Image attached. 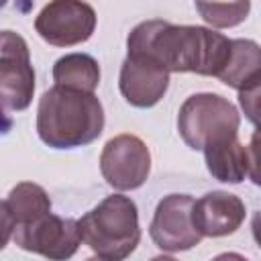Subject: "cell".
Returning a JSON list of instances; mask_svg holds the SVG:
<instances>
[{
    "label": "cell",
    "mask_w": 261,
    "mask_h": 261,
    "mask_svg": "<svg viewBox=\"0 0 261 261\" xmlns=\"http://www.w3.org/2000/svg\"><path fill=\"white\" fill-rule=\"evenodd\" d=\"M128 53L159 61L169 73L218 75L230 53V39L208 27L171 24L161 18L139 22L126 37Z\"/></svg>",
    "instance_id": "1"
},
{
    "label": "cell",
    "mask_w": 261,
    "mask_h": 261,
    "mask_svg": "<svg viewBox=\"0 0 261 261\" xmlns=\"http://www.w3.org/2000/svg\"><path fill=\"white\" fill-rule=\"evenodd\" d=\"M104 130V108L94 92L53 86L37 106V135L51 149H75L94 143Z\"/></svg>",
    "instance_id": "2"
},
{
    "label": "cell",
    "mask_w": 261,
    "mask_h": 261,
    "mask_svg": "<svg viewBox=\"0 0 261 261\" xmlns=\"http://www.w3.org/2000/svg\"><path fill=\"white\" fill-rule=\"evenodd\" d=\"M77 226L82 243L106 261L126 259L141 241L137 204L122 194L106 196L77 220Z\"/></svg>",
    "instance_id": "3"
},
{
    "label": "cell",
    "mask_w": 261,
    "mask_h": 261,
    "mask_svg": "<svg viewBox=\"0 0 261 261\" xmlns=\"http://www.w3.org/2000/svg\"><path fill=\"white\" fill-rule=\"evenodd\" d=\"M239 126L241 116L234 104L214 92L192 94L177 112L179 137L194 151H202L206 145L237 137Z\"/></svg>",
    "instance_id": "4"
},
{
    "label": "cell",
    "mask_w": 261,
    "mask_h": 261,
    "mask_svg": "<svg viewBox=\"0 0 261 261\" xmlns=\"http://www.w3.org/2000/svg\"><path fill=\"white\" fill-rule=\"evenodd\" d=\"M35 94V69L27 41L14 31H0V108L27 110Z\"/></svg>",
    "instance_id": "5"
},
{
    "label": "cell",
    "mask_w": 261,
    "mask_h": 261,
    "mask_svg": "<svg viewBox=\"0 0 261 261\" xmlns=\"http://www.w3.org/2000/svg\"><path fill=\"white\" fill-rule=\"evenodd\" d=\"M96 22V10L84 0H49L35 18V31L53 47H73L94 35Z\"/></svg>",
    "instance_id": "6"
},
{
    "label": "cell",
    "mask_w": 261,
    "mask_h": 261,
    "mask_svg": "<svg viewBox=\"0 0 261 261\" xmlns=\"http://www.w3.org/2000/svg\"><path fill=\"white\" fill-rule=\"evenodd\" d=\"M151 171V151L137 135H116L106 141L100 153V173L118 192L141 188Z\"/></svg>",
    "instance_id": "7"
},
{
    "label": "cell",
    "mask_w": 261,
    "mask_h": 261,
    "mask_svg": "<svg viewBox=\"0 0 261 261\" xmlns=\"http://www.w3.org/2000/svg\"><path fill=\"white\" fill-rule=\"evenodd\" d=\"M153 243L167 253H179L196 247L204 237L194 222V198L190 194L163 196L149 224Z\"/></svg>",
    "instance_id": "8"
},
{
    "label": "cell",
    "mask_w": 261,
    "mask_h": 261,
    "mask_svg": "<svg viewBox=\"0 0 261 261\" xmlns=\"http://www.w3.org/2000/svg\"><path fill=\"white\" fill-rule=\"evenodd\" d=\"M12 241L24 251L39 253L55 261L69 259L71 255H75L77 247L82 245L77 220L63 218L53 212L29 224H14Z\"/></svg>",
    "instance_id": "9"
},
{
    "label": "cell",
    "mask_w": 261,
    "mask_h": 261,
    "mask_svg": "<svg viewBox=\"0 0 261 261\" xmlns=\"http://www.w3.org/2000/svg\"><path fill=\"white\" fill-rule=\"evenodd\" d=\"M169 88V71L149 55L126 53L120 75L118 90L122 98L135 108L155 106Z\"/></svg>",
    "instance_id": "10"
},
{
    "label": "cell",
    "mask_w": 261,
    "mask_h": 261,
    "mask_svg": "<svg viewBox=\"0 0 261 261\" xmlns=\"http://www.w3.org/2000/svg\"><path fill=\"white\" fill-rule=\"evenodd\" d=\"M245 218V202L230 192L212 190L194 200V222L202 237L216 239L232 234L241 228Z\"/></svg>",
    "instance_id": "11"
},
{
    "label": "cell",
    "mask_w": 261,
    "mask_h": 261,
    "mask_svg": "<svg viewBox=\"0 0 261 261\" xmlns=\"http://www.w3.org/2000/svg\"><path fill=\"white\" fill-rule=\"evenodd\" d=\"M255 139L257 137H253L251 147H245L237 137L206 145L202 151H204L208 173L222 184H241L247 175L255 184H259Z\"/></svg>",
    "instance_id": "12"
},
{
    "label": "cell",
    "mask_w": 261,
    "mask_h": 261,
    "mask_svg": "<svg viewBox=\"0 0 261 261\" xmlns=\"http://www.w3.org/2000/svg\"><path fill=\"white\" fill-rule=\"evenodd\" d=\"M222 84L234 88L237 92L259 86L261 82V51L251 39H230V53L216 75Z\"/></svg>",
    "instance_id": "13"
},
{
    "label": "cell",
    "mask_w": 261,
    "mask_h": 261,
    "mask_svg": "<svg viewBox=\"0 0 261 261\" xmlns=\"http://www.w3.org/2000/svg\"><path fill=\"white\" fill-rule=\"evenodd\" d=\"M53 82L55 86L71 90L96 92L100 84V65L88 53H67L55 61Z\"/></svg>",
    "instance_id": "14"
},
{
    "label": "cell",
    "mask_w": 261,
    "mask_h": 261,
    "mask_svg": "<svg viewBox=\"0 0 261 261\" xmlns=\"http://www.w3.org/2000/svg\"><path fill=\"white\" fill-rule=\"evenodd\" d=\"M6 204H8L16 224H29V222L51 212L49 194L45 192V188H41L39 184H33V181L16 184L10 190Z\"/></svg>",
    "instance_id": "15"
},
{
    "label": "cell",
    "mask_w": 261,
    "mask_h": 261,
    "mask_svg": "<svg viewBox=\"0 0 261 261\" xmlns=\"http://www.w3.org/2000/svg\"><path fill=\"white\" fill-rule=\"evenodd\" d=\"M198 14L212 29H232L247 20L251 0H194Z\"/></svg>",
    "instance_id": "16"
},
{
    "label": "cell",
    "mask_w": 261,
    "mask_h": 261,
    "mask_svg": "<svg viewBox=\"0 0 261 261\" xmlns=\"http://www.w3.org/2000/svg\"><path fill=\"white\" fill-rule=\"evenodd\" d=\"M14 216L6 204V200H0V251L8 245V241L12 239L14 232Z\"/></svg>",
    "instance_id": "17"
},
{
    "label": "cell",
    "mask_w": 261,
    "mask_h": 261,
    "mask_svg": "<svg viewBox=\"0 0 261 261\" xmlns=\"http://www.w3.org/2000/svg\"><path fill=\"white\" fill-rule=\"evenodd\" d=\"M257 96H259V86H253V88L239 92V102L253 124L257 122Z\"/></svg>",
    "instance_id": "18"
},
{
    "label": "cell",
    "mask_w": 261,
    "mask_h": 261,
    "mask_svg": "<svg viewBox=\"0 0 261 261\" xmlns=\"http://www.w3.org/2000/svg\"><path fill=\"white\" fill-rule=\"evenodd\" d=\"M6 2H8V0H0V8H4V6H6Z\"/></svg>",
    "instance_id": "19"
}]
</instances>
